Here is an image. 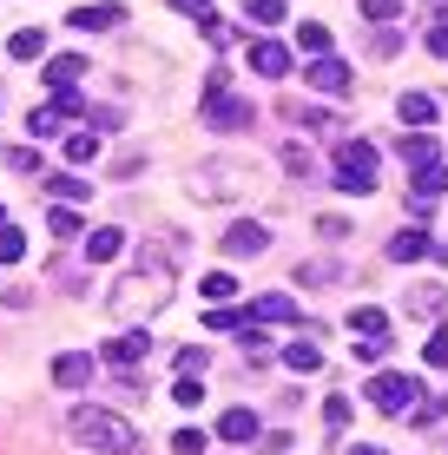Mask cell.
I'll return each mask as SVG.
<instances>
[{
  "label": "cell",
  "instance_id": "6da1fadb",
  "mask_svg": "<svg viewBox=\"0 0 448 455\" xmlns=\"http://www.w3.org/2000/svg\"><path fill=\"white\" fill-rule=\"evenodd\" d=\"M165 304H172V271H165V258H138L132 271L113 284V297H106L113 323H126V331H138L145 317H159Z\"/></svg>",
  "mask_w": 448,
  "mask_h": 455
},
{
  "label": "cell",
  "instance_id": "7a4b0ae2",
  "mask_svg": "<svg viewBox=\"0 0 448 455\" xmlns=\"http://www.w3.org/2000/svg\"><path fill=\"white\" fill-rule=\"evenodd\" d=\"M73 443L92 449V455H132L138 449V429L126 416H113V410H99V403H86V410H73Z\"/></svg>",
  "mask_w": 448,
  "mask_h": 455
},
{
  "label": "cell",
  "instance_id": "3957f363",
  "mask_svg": "<svg viewBox=\"0 0 448 455\" xmlns=\"http://www.w3.org/2000/svg\"><path fill=\"white\" fill-rule=\"evenodd\" d=\"M251 185H257V172L244 165V159H205V165H192V198H198V205L251 198Z\"/></svg>",
  "mask_w": 448,
  "mask_h": 455
},
{
  "label": "cell",
  "instance_id": "277c9868",
  "mask_svg": "<svg viewBox=\"0 0 448 455\" xmlns=\"http://www.w3.org/2000/svg\"><path fill=\"white\" fill-rule=\"evenodd\" d=\"M330 165H336V192H376V146L369 139H336V152H330Z\"/></svg>",
  "mask_w": 448,
  "mask_h": 455
},
{
  "label": "cell",
  "instance_id": "5b68a950",
  "mask_svg": "<svg viewBox=\"0 0 448 455\" xmlns=\"http://www.w3.org/2000/svg\"><path fill=\"white\" fill-rule=\"evenodd\" d=\"M369 403H376L382 416H422V383L415 376H403V370H376L369 376Z\"/></svg>",
  "mask_w": 448,
  "mask_h": 455
},
{
  "label": "cell",
  "instance_id": "8992f818",
  "mask_svg": "<svg viewBox=\"0 0 448 455\" xmlns=\"http://www.w3.org/2000/svg\"><path fill=\"white\" fill-rule=\"evenodd\" d=\"M80 113H86L80 92H53V106H34V113H27V132L34 139H59V125L80 119Z\"/></svg>",
  "mask_w": 448,
  "mask_h": 455
},
{
  "label": "cell",
  "instance_id": "52a82bcc",
  "mask_svg": "<svg viewBox=\"0 0 448 455\" xmlns=\"http://www.w3.org/2000/svg\"><path fill=\"white\" fill-rule=\"evenodd\" d=\"M205 125H218V132H244V125H257V106L238 100V92H211V100H205Z\"/></svg>",
  "mask_w": 448,
  "mask_h": 455
},
{
  "label": "cell",
  "instance_id": "ba28073f",
  "mask_svg": "<svg viewBox=\"0 0 448 455\" xmlns=\"http://www.w3.org/2000/svg\"><path fill=\"white\" fill-rule=\"evenodd\" d=\"M303 86H317V92H330V100H343V92L357 86V73H350L336 53H317L310 67H303Z\"/></svg>",
  "mask_w": 448,
  "mask_h": 455
},
{
  "label": "cell",
  "instance_id": "9c48e42d",
  "mask_svg": "<svg viewBox=\"0 0 448 455\" xmlns=\"http://www.w3.org/2000/svg\"><path fill=\"white\" fill-rule=\"evenodd\" d=\"M67 20L80 27V34H113V27H126V7H119V0H92V7H73Z\"/></svg>",
  "mask_w": 448,
  "mask_h": 455
},
{
  "label": "cell",
  "instance_id": "30bf717a",
  "mask_svg": "<svg viewBox=\"0 0 448 455\" xmlns=\"http://www.w3.org/2000/svg\"><path fill=\"white\" fill-rule=\"evenodd\" d=\"M145 356H152V337L145 331H119L113 343H106V363H113V370H138Z\"/></svg>",
  "mask_w": 448,
  "mask_h": 455
},
{
  "label": "cell",
  "instance_id": "8fae6325",
  "mask_svg": "<svg viewBox=\"0 0 448 455\" xmlns=\"http://www.w3.org/2000/svg\"><path fill=\"white\" fill-rule=\"evenodd\" d=\"M271 251V231L264 225H231L224 231V258H264Z\"/></svg>",
  "mask_w": 448,
  "mask_h": 455
},
{
  "label": "cell",
  "instance_id": "7c38bea8",
  "mask_svg": "<svg viewBox=\"0 0 448 455\" xmlns=\"http://www.w3.org/2000/svg\"><path fill=\"white\" fill-rule=\"evenodd\" d=\"M257 435H264L257 410H224V416H218V443H244V449H251Z\"/></svg>",
  "mask_w": 448,
  "mask_h": 455
},
{
  "label": "cell",
  "instance_id": "4fadbf2b",
  "mask_svg": "<svg viewBox=\"0 0 448 455\" xmlns=\"http://www.w3.org/2000/svg\"><path fill=\"white\" fill-rule=\"evenodd\" d=\"M442 192H448V165H442V159L415 165V212H428V205H436Z\"/></svg>",
  "mask_w": 448,
  "mask_h": 455
},
{
  "label": "cell",
  "instance_id": "5bb4252c",
  "mask_svg": "<svg viewBox=\"0 0 448 455\" xmlns=\"http://www.w3.org/2000/svg\"><path fill=\"white\" fill-rule=\"evenodd\" d=\"M251 67L264 73V80H290V46H277V40H251Z\"/></svg>",
  "mask_w": 448,
  "mask_h": 455
},
{
  "label": "cell",
  "instance_id": "9a60e30c",
  "mask_svg": "<svg viewBox=\"0 0 448 455\" xmlns=\"http://www.w3.org/2000/svg\"><path fill=\"white\" fill-rule=\"evenodd\" d=\"M389 258H396V264H415V258H436V238H428L422 225H409V231H396V238H389Z\"/></svg>",
  "mask_w": 448,
  "mask_h": 455
},
{
  "label": "cell",
  "instance_id": "2e32d148",
  "mask_svg": "<svg viewBox=\"0 0 448 455\" xmlns=\"http://www.w3.org/2000/svg\"><path fill=\"white\" fill-rule=\"evenodd\" d=\"M53 383H59V389H86V383H92V356H86V350L53 356Z\"/></svg>",
  "mask_w": 448,
  "mask_h": 455
},
{
  "label": "cell",
  "instance_id": "e0dca14e",
  "mask_svg": "<svg viewBox=\"0 0 448 455\" xmlns=\"http://www.w3.org/2000/svg\"><path fill=\"white\" fill-rule=\"evenodd\" d=\"M80 73H86L80 53H53V60H46V86H53V92H73V86H80Z\"/></svg>",
  "mask_w": 448,
  "mask_h": 455
},
{
  "label": "cell",
  "instance_id": "ac0fdd59",
  "mask_svg": "<svg viewBox=\"0 0 448 455\" xmlns=\"http://www.w3.org/2000/svg\"><path fill=\"white\" fill-rule=\"evenodd\" d=\"M244 323H297V304H290V297H257V304L244 310Z\"/></svg>",
  "mask_w": 448,
  "mask_h": 455
},
{
  "label": "cell",
  "instance_id": "d6986e66",
  "mask_svg": "<svg viewBox=\"0 0 448 455\" xmlns=\"http://www.w3.org/2000/svg\"><path fill=\"white\" fill-rule=\"evenodd\" d=\"M396 113H403L409 132H422V125H436V100H428V92H403V100H396Z\"/></svg>",
  "mask_w": 448,
  "mask_h": 455
},
{
  "label": "cell",
  "instance_id": "ffe728a7",
  "mask_svg": "<svg viewBox=\"0 0 448 455\" xmlns=\"http://www.w3.org/2000/svg\"><path fill=\"white\" fill-rule=\"evenodd\" d=\"M350 331H357V337H389V310L357 304V310H350Z\"/></svg>",
  "mask_w": 448,
  "mask_h": 455
},
{
  "label": "cell",
  "instance_id": "44dd1931",
  "mask_svg": "<svg viewBox=\"0 0 448 455\" xmlns=\"http://www.w3.org/2000/svg\"><path fill=\"white\" fill-rule=\"evenodd\" d=\"M119 251H126V231H86V258L92 264H113Z\"/></svg>",
  "mask_w": 448,
  "mask_h": 455
},
{
  "label": "cell",
  "instance_id": "7402d4cb",
  "mask_svg": "<svg viewBox=\"0 0 448 455\" xmlns=\"http://www.w3.org/2000/svg\"><path fill=\"white\" fill-rule=\"evenodd\" d=\"M46 185H53L59 205H80V198H92V179H73V172H53Z\"/></svg>",
  "mask_w": 448,
  "mask_h": 455
},
{
  "label": "cell",
  "instance_id": "603a6c76",
  "mask_svg": "<svg viewBox=\"0 0 448 455\" xmlns=\"http://www.w3.org/2000/svg\"><path fill=\"white\" fill-rule=\"evenodd\" d=\"M396 152H403V165H428V159H436V139H428V132H403Z\"/></svg>",
  "mask_w": 448,
  "mask_h": 455
},
{
  "label": "cell",
  "instance_id": "cb8c5ba5",
  "mask_svg": "<svg viewBox=\"0 0 448 455\" xmlns=\"http://www.w3.org/2000/svg\"><path fill=\"white\" fill-rule=\"evenodd\" d=\"M99 159V132H67V165H92Z\"/></svg>",
  "mask_w": 448,
  "mask_h": 455
},
{
  "label": "cell",
  "instance_id": "d4e9b609",
  "mask_svg": "<svg viewBox=\"0 0 448 455\" xmlns=\"http://www.w3.org/2000/svg\"><path fill=\"white\" fill-rule=\"evenodd\" d=\"M284 363L297 370V376H317V370H323V350H317V343H290V350H284Z\"/></svg>",
  "mask_w": 448,
  "mask_h": 455
},
{
  "label": "cell",
  "instance_id": "484cf974",
  "mask_svg": "<svg viewBox=\"0 0 448 455\" xmlns=\"http://www.w3.org/2000/svg\"><path fill=\"white\" fill-rule=\"evenodd\" d=\"M7 53H13V60H40V53H46V34H40V27H20V34L7 40Z\"/></svg>",
  "mask_w": 448,
  "mask_h": 455
},
{
  "label": "cell",
  "instance_id": "4316f807",
  "mask_svg": "<svg viewBox=\"0 0 448 455\" xmlns=\"http://www.w3.org/2000/svg\"><path fill=\"white\" fill-rule=\"evenodd\" d=\"M198 291H205V304H224V297L238 291V277H231V271H205V277H198Z\"/></svg>",
  "mask_w": 448,
  "mask_h": 455
},
{
  "label": "cell",
  "instance_id": "83f0119b",
  "mask_svg": "<svg viewBox=\"0 0 448 455\" xmlns=\"http://www.w3.org/2000/svg\"><path fill=\"white\" fill-rule=\"evenodd\" d=\"M244 20H257V27H277V20H284V0H244Z\"/></svg>",
  "mask_w": 448,
  "mask_h": 455
},
{
  "label": "cell",
  "instance_id": "f1b7e54d",
  "mask_svg": "<svg viewBox=\"0 0 448 455\" xmlns=\"http://www.w3.org/2000/svg\"><path fill=\"white\" fill-rule=\"evenodd\" d=\"M46 231H53V238H80V212H73V205H53Z\"/></svg>",
  "mask_w": 448,
  "mask_h": 455
},
{
  "label": "cell",
  "instance_id": "f546056e",
  "mask_svg": "<svg viewBox=\"0 0 448 455\" xmlns=\"http://www.w3.org/2000/svg\"><path fill=\"white\" fill-rule=\"evenodd\" d=\"M20 258H27V231L0 225V264H20Z\"/></svg>",
  "mask_w": 448,
  "mask_h": 455
},
{
  "label": "cell",
  "instance_id": "4dcf8cb0",
  "mask_svg": "<svg viewBox=\"0 0 448 455\" xmlns=\"http://www.w3.org/2000/svg\"><path fill=\"white\" fill-rule=\"evenodd\" d=\"M363 20H403V0H357Z\"/></svg>",
  "mask_w": 448,
  "mask_h": 455
},
{
  "label": "cell",
  "instance_id": "1f68e13d",
  "mask_svg": "<svg viewBox=\"0 0 448 455\" xmlns=\"http://www.w3.org/2000/svg\"><path fill=\"white\" fill-rule=\"evenodd\" d=\"M205 449H211L205 429H178V435H172V455H205Z\"/></svg>",
  "mask_w": 448,
  "mask_h": 455
},
{
  "label": "cell",
  "instance_id": "d6a6232c",
  "mask_svg": "<svg viewBox=\"0 0 448 455\" xmlns=\"http://www.w3.org/2000/svg\"><path fill=\"white\" fill-rule=\"evenodd\" d=\"M172 403H178V410H198V403H205V389H198V376H178V383H172Z\"/></svg>",
  "mask_w": 448,
  "mask_h": 455
},
{
  "label": "cell",
  "instance_id": "836d02e7",
  "mask_svg": "<svg viewBox=\"0 0 448 455\" xmlns=\"http://www.w3.org/2000/svg\"><path fill=\"white\" fill-rule=\"evenodd\" d=\"M422 363L428 370H448V331H436V337L422 343Z\"/></svg>",
  "mask_w": 448,
  "mask_h": 455
},
{
  "label": "cell",
  "instance_id": "e575fe53",
  "mask_svg": "<svg viewBox=\"0 0 448 455\" xmlns=\"http://www.w3.org/2000/svg\"><path fill=\"white\" fill-rule=\"evenodd\" d=\"M238 323H244V310H224V304L205 310V331H238Z\"/></svg>",
  "mask_w": 448,
  "mask_h": 455
},
{
  "label": "cell",
  "instance_id": "d590c367",
  "mask_svg": "<svg viewBox=\"0 0 448 455\" xmlns=\"http://www.w3.org/2000/svg\"><path fill=\"white\" fill-rule=\"evenodd\" d=\"M297 40H303V53H310V60H317V53H330V27H317V20H310V27H303V34H297Z\"/></svg>",
  "mask_w": 448,
  "mask_h": 455
},
{
  "label": "cell",
  "instance_id": "8d00e7d4",
  "mask_svg": "<svg viewBox=\"0 0 448 455\" xmlns=\"http://www.w3.org/2000/svg\"><path fill=\"white\" fill-rule=\"evenodd\" d=\"M389 356V337H357V363H382Z\"/></svg>",
  "mask_w": 448,
  "mask_h": 455
},
{
  "label": "cell",
  "instance_id": "74e56055",
  "mask_svg": "<svg viewBox=\"0 0 448 455\" xmlns=\"http://www.w3.org/2000/svg\"><path fill=\"white\" fill-rule=\"evenodd\" d=\"M323 422H330V429H343V422H350V396H330V403H323Z\"/></svg>",
  "mask_w": 448,
  "mask_h": 455
},
{
  "label": "cell",
  "instance_id": "f35d334b",
  "mask_svg": "<svg viewBox=\"0 0 448 455\" xmlns=\"http://www.w3.org/2000/svg\"><path fill=\"white\" fill-rule=\"evenodd\" d=\"M428 53H436V60H448V13H442L436 27H428Z\"/></svg>",
  "mask_w": 448,
  "mask_h": 455
},
{
  "label": "cell",
  "instance_id": "ab89813d",
  "mask_svg": "<svg viewBox=\"0 0 448 455\" xmlns=\"http://www.w3.org/2000/svg\"><path fill=\"white\" fill-rule=\"evenodd\" d=\"M284 165L297 172V179H310V152H303V146H284Z\"/></svg>",
  "mask_w": 448,
  "mask_h": 455
},
{
  "label": "cell",
  "instance_id": "60d3db41",
  "mask_svg": "<svg viewBox=\"0 0 448 455\" xmlns=\"http://www.w3.org/2000/svg\"><path fill=\"white\" fill-rule=\"evenodd\" d=\"M178 376H205V350H178Z\"/></svg>",
  "mask_w": 448,
  "mask_h": 455
},
{
  "label": "cell",
  "instance_id": "b9f144b4",
  "mask_svg": "<svg viewBox=\"0 0 448 455\" xmlns=\"http://www.w3.org/2000/svg\"><path fill=\"white\" fill-rule=\"evenodd\" d=\"M7 165H13V172H40V152L20 146V152H7Z\"/></svg>",
  "mask_w": 448,
  "mask_h": 455
},
{
  "label": "cell",
  "instance_id": "7bdbcfd3",
  "mask_svg": "<svg viewBox=\"0 0 448 455\" xmlns=\"http://www.w3.org/2000/svg\"><path fill=\"white\" fill-rule=\"evenodd\" d=\"M343 455H382V449H376V443H350Z\"/></svg>",
  "mask_w": 448,
  "mask_h": 455
},
{
  "label": "cell",
  "instance_id": "ee69618b",
  "mask_svg": "<svg viewBox=\"0 0 448 455\" xmlns=\"http://www.w3.org/2000/svg\"><path fill=\"white\" fill-rule=\"evenodd\" d=\"M0 225H7V212H0Z\"/></svg>",
  "mask_w": 448,
  "mask_h": 455
}]
</instances>
